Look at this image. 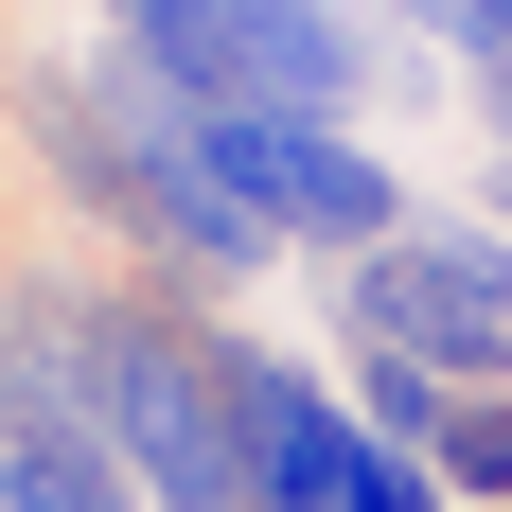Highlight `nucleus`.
Listing matches in <instances>:
<instances>
[{
  "instance_id": "20e7f679",
  "label": "nucleus",
  "mask_w": 512,
  "mask_h": 512,
  "mask_svg": "<svg viewBox=\"0 0 512 512\" xmlns=\"http://www.w3.org/2000/svg\"><path fill=\"white\" fill-rule=\"evenodd\" d=\"M336 354H424L460 389H512V230L477 212H407L371 265H336Z\"/></svg>"
},
{
  "instance_id": "7ed1b4c3",
  "label": "nucleus",
  "mask_w": 512,
  "mask_h": 512,
  "mask_svg": "<svg viewBox=\"0 0 512 512\" xmlns=\"http://www.w3.org/2000/svg\"><path fill=\"white\" fill-rule=\"evenodd\" d=\"M89 36L124 71H159L177 106H318V124H354L389 89L371 0H89Z\"/></svg>"
},
{
  "instance_id": "9d476101",
  "label": "nucleus",
  "mask_w": 512,
  "mask_h": 512,
  "mask_svg": "<svg viewBox=\"0 0 512 512\" xmlns=\"http://www.w3.org/2000/svg\"><path fill=\"white\" fill-rule=\"evenodd\" d=\"M460 212H477V230H512V159H495V142H477V195H460Z\"/></svg>"
},
{
  "instance_id": "f257e3e1",
  "label": "nucleus",
  "mask_w": 512,
  "mask_h": 512,
  "mask_svg": "<svg viewBox=\"0 0 512 512\" xmlns=\"http://www.w3.org/2000/svg\"><path fill=\"white\" fill-rule=\"evenodd\" d=\"M18 159L89 212L106 248H124V283H177V301L230 318L265 265H283V230H265V212L195 159V106L159 89V71H124L106 36L53 53V71H18Z\"/></svg>"
},
{
  "instance_id": "39448f33",
  "label": "nucleus",
  "mask_w": 512,
  "mask_h": 512,
  "mask_svg": "<svg viewBox=\"0 0 512 512\" xmlns=\"http://www.w3.org/2000/svg\"><path fill=\"white\" fill-rule=\"evenodd\" d=\"M195 159L283 230V248H318V265H371L424 212L407 177H389V142H371V124H318V106H195Z\"/></svg>"
},
{
  "instance_id": "6e6552de",
  "label": "nucleus",
  "mask_w": 512,
  "mask_h": 512,
  "mask_svg": "<svg viewBox=\"0 0 512 512\" xmlns=\"http://www.w3.org/2000/svg\"><path fill=\"white\" fill-rule=\"evenodd\" d=\"M442 495H460V512H512V389H477V407L442 424Z\"/></svg>"
},
{
  "instance_id": "9b49d317",
  "label": "nucleus",
  "mask_w": 512,
  "mask_h": 512,
  "mask_svg": "<svg viewBox=\"0 0 512 512\" xmlns=\"http://www.w3.org/2000/svg\"><path fill=\"white\" fill-rule=\"evenodd\" d=\"M460 89H477V142L512 159V71H460Z\"/></svg>"
},
{
  "instance_id": "1a4fd4ad",
  "label": "nucleus",
  "mask_w": 512,
  "mask_h": 512,
  "mask_svg": "<svg viewBox=\"0 0 512 512\" xmlns=\"http://www.w3.org/2000/svg\"><path fill=\"white\" fill-rule=\"evenodd\" d=\"M336 512H460V495H442V477H424V460H389V442H371V460L336 477Z\"/></svg>"
},
{
  "instance_id": "423d86ee",
  "label": "nucleus",
  "mask_w": 512,
  "mask_h": 512,
  "mask_svg": "<svg viewBox=\"0 0 512 512\" xmlns=\"http://www.w3.org/2000/svg\"><path fill=\"white\" fill-rule=\"evenodd\" d=\"M230 424H248V495L265 512H336V477L371 460L354 389L318 354H283V336H248V318H230Z\"/></svg>"
},
{
  "instance_id": "0eeeda50",
  "label": "nucleus",
  "mask_w": 512,
  "mask_h": 512,
  "mask_svg": "<svg viewBox=\"0 0 512 512\" xmlns=\"http://www.w3.org/2000/svg\"><path fill=\"white\" fill-rule=\"evenodd\" d=\"M336 389H354V424L389 442V460H424V477H442V424L477 407L460 371H424V354H336Z\"/></svg>"
},
{
  "instance_id": "f03ea898",
  "label": "nucleus",
  "mask_w": 512,
  "mask_h": 512,
  "mask_svg": "<svg viewBox=\"0 0 512 512\" xmlns=\"http://www.w3.org/2000/svg\"><path fill=\"white\" fill-rule=\"evenodd\" d=\"M71 336V389L124 442L142 512H265L248 495V424H230V318L177 283H36Z\"/></svg>"
}]
</instances>
